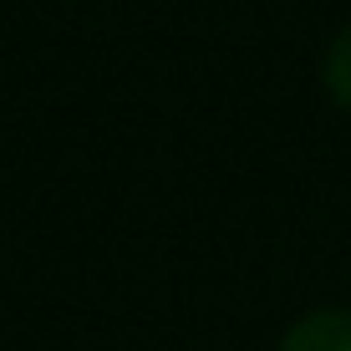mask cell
<instances>
[{"label":"cell","instance_id":"obj_1","mask_svg":"<svg viewBox=\"0 0 351 351\" xmlns=\"http://www.w3.org/2000/svg\"><path fill=\"white\" fill-rule=\"evenodd\" d=\"M280 351H351V311H311L285 331Z\"/></svg>","mask_w":351,"mask_h":351},{"label":"cell","instance_id":"obj_2","mask_svg":"<svg viewBox=\"0 0 351 351\" xmlns=\"http://www.w3.org/2000/svg\"><path fill=\"white\" fill-rule=\"evenodd\" d=\"M321 77H326V92L336 97V102L351 112V26L331 41V51H326V66H321Z\"/></svg>","mask_w":351,"mask_h":351}]
</instances>
